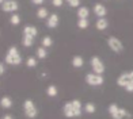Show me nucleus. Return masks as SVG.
Here are the masks:
<instances>
[{"label": "nucleus", "mask_w": 133, "mask_h": 119, "mask_svg": "<svg viewBox=\"0 0 133 119\" xmlns=\"http://www.w3.org/2000/svg\"><path fill=\"white\" fill-rule=\"evenodd\" d=\"M107 26H109V22H107V19H106L105 16L103 18H99V19L96 20V23H95V27H96V30H99V31L106 30Z\"/></svg>", "instance_id": "12"}, {"label": "nucleus", "mask_w": 133, "mask_h": 119, "mask_svg": "<svg viewBox=\"0 0 133 119\" xmlns=\"http://www.w3.org/2000/svg\"><path fill=\"white\" fill-rule=\"evenodd\" d=\"M52 45H53V38L52 37L46 35V37L42 38V46H44V47H46V49H48V47H50Z\"/></svg>", "instance_id": "21"}, {"label": "nucleus", "mask_w": 133, "mask_h": 119, "mask_svg": "<svg viewBox=\"0 0 133 119\" xmlns=\"http://www.w3.org/2000/svg\"><path fill=\"white\" fill-rule=\"evenodd\" d=\"M72 65H74L75 68H82L84 65V60L82 56H75L74 58H72Z\"/></svg>", "instance_id": "15"}, {"label": "nucleus", "mask_w": 133, "mask_h": 119, "mask_svg": "<svg viewBox=\"0 0 133 119\" xmlns=\"http://www.w3.org/2000/svg\"><path fill=\"white\" fill-rule=\"evenodd\" d=\"M88 25H90V23H88V19H86V18H80V19L77 20V27L82 28V30L87 28Z\"/></svg>", "instance_id": "22"}, {"label": "nucleus", "mask_w": 133, "mask_h": 119, "mask_svg": "<svg viewBox=\"0 0 133 119\" xmlns=\"http://www.w3.org/2000/svg\"><path fill=\"white\" fill-rule=\"evenodd\" d=\"M63 112H64V116H65V118H75V116H79V114H77V111L75 110V107H74V104H72V102H68V103L64 104Z\"/></svg>", "instance_id": "7"}, {"label": "nucleus", "mask_w": 133, "mask_h": 119, "mask_svg": "<svg viewBox=\"0 0 133 119\" xmlns=\"http://www.w3.org/2000/svg\"><path fill=\"white\" fill-rule=\"evenodd\" d=\"M2 10L4 12H15L19 10V3L16 0H5L4 3H2Z\"/></svg>", "instance_id": "6"}, {"label": "nucleus", "mask_w": 133, "mask_h": 119, "mask_svg": "<svg viewBox=\"0 0 133 119\" xmlns=\"http://www.w3.org/2000/svg\"><path fill=\"white\" fill-rule=\"evenodd\" d=\"M57 87L56 85H49L46 88V95L49 98H54V96H57Z\"/></svg>", "instance_id": "18"}, {"label": "nucleus", "mask_w": 133, "mask_h": 119, "mask_svg": "<svg viewBox=\"0 0 133 119\" xmlns=\"http://www.w3.org/2000/svg\"><path fill=\"white\" fill-rule=\"evenodd\" d=\"M31 2H33L34 4H37V5H39V4H42V3H44V0H31Z\"/></svg>", "instance_id": "31"}, {"label": "nucleus", "mask_w": 133, "mask_h": 119, "mask_svg": "<svg viewBox=\"0 0 133 119\" xmlns=\"http://www.w3.org/2000/svg\"><path fill=\"white\" fill-rule=\"evenodd\" d=\"M26 65L29 68H34L35 65H37V57H29L26 60Z\"/></svg>", "instance_id": "25"}, {"label": "nucleus", "mask_w": 133, "mask_h": 119, "mask_svg": "<svg viewBox=\"0 0 133 119\" xmlns=\"http://www.w3.org/2000/svg\"><path fill=\"white\" fill-rule=\"evenodd\" d=\"M2 119H14V118L11 116V115H4V116H3Z\"/></svg>", "instance_id": "32"}, {"label": "nucleus", "mask_w": 133, "mask_h": 119, "mask_svg": "<svg viewBox=\"0 0 133 119\" xmlns=\"http://www.w3.org/2000/svg\"><path fill=\"white\" fill-rule=\"evenodd\" d=\"M109 114L111 115L113 119H117L119 115V107L117 104H110L109 106Z\"/></svg>", "instance_id": "13"}, {"label": "nucleus", "mask_w": 133, "mask_h": 119, "mask_svg": "<svg viewBox=\"0 0 133 119\" xmlns=\"http://www.w3.org/2000/svg\"><path fill=\"white\" fill-rule=\"evenodd\" d=\"M92 11H94V14H95L96 16H99V18H103V16H106V14H107V8L105 7L103 4H101V3H96V4L94 5Z\"/></svg>", "instance_id": "9"}, {"label": "nucleus", "mask_w": 133, "mask_h": 119, "mask_svg": "<svg viewBox=\"0 0 133 119\" xmlns=\"http://www.w3.org/2000/svg\"><path fill=\"white\" fill-rule=\"evenodd\" d=\"M49 16V12H48V10L45 7H39L37 10V18H39V19H45V18Z\"/></svg>", "instance_id": "19"}, {"label": "nucleus", "mask_w": 133, "mask_h": 119, "mask_svg": "<svg viewBox=\"0 0 133 119\" xmlns=\"http://www.w3.org/2000/svg\"><path fill=\"white\" fill-rule=\"evenodd\" d=\"M46 56H48L46 47H44V46L38 47V49H37V58H39V60H44Z\"/></svg>", "instance_id": "20"}, {"label": "nucleus", "mask_w": 133, "mask_h": 119, "mask_svg": "<svg viewBox=\"0 0 133 119\" xmlns=\"http://www.w3.org/2000/svg\"><path fill=\"white\" fill-rule=\"evenodd\" d=\"M4 61H5V64L14 65V66H16V65H21V64H22V57H21V54H19V50H18L15 46H11L10 49L7 50V53H5Z\"/></svg>", "instance_id": "1"}, {"label": "nucleus", "mask_w": 133, "mask_h": 119, "mask_svg": "<svg viewBox=\"0 0 133 119\" xmlns=\"http://www.w3.org/2000/svg\"><path fill=\"white\" fill-rule=\"evenodd\" d=\"M90 64H91V68H92V70H94L95 73L103 75V72H105V64L102 62V60L99 57L94 56L91 58V61H90Z\"/></svg>", "instance_id": "4"}, {"label": "nucleus", "mask_w": 133, "mask_h": 119, "mask_svg": "<svg viewBox=\"0 0 133 119\" xmlns=\"http://www.w3.org/2000/svg\"><path fill=\"white\" fill-rule=\"evenodd\" d=\"M23 110H25L26 116H27V118H31V119H34L35 116H37V114H38L37 107L34 106L33 100H30V99L25 100V103H23Z\"/></svg>", "instance_id": "3"}, {"label": "nucleus", "mask_w": 133, "mask_h": 119, "mask_svg": "<svg viewBox=\"0 0 133 119\" xmlns=\"http://www.w3.org/2000/svg\"><path fill=\"white\" fill-rule=\"evenodd\" d=\"M23 34H25V35H31V37L35 38L38 35V30H37V27H35V26L27 25V26L23 27Z\"/></svg>", "instance_id": "11"}, {"label": "nucleus", "mask_w": 133, "mask_h": 119, "mask_svg": "<svg viewBox=\"0 0 133 119\" xmlns=\"http://www.w3.org/2000/svg\"><path fill=\"white\" fill-rule=\"evenodd\" d=\"M107 45H109V47L114 51V53H121L124 50V45H122V42L118 39V38H116V37H110V38H107Z\"/></svg>", "instance_id": "5"}, {"label": "nucleus", "mask_w": 133, "mask_h": 119, "mask_svg": "<svg viewBox=\"0 0 133 119\" xmlns=\"http://www.w3.org/2000/svg\"><path fill=\"white\" fill-rule=\"evenodd\" d=\"M86 83L91 87H99L105 83V79H103L102 75H98V73L92 72V73L86 75Z\"/></svg>", "instance_id": "2"}, {"label": "nucleus", "mask_w": 133, "mask_h": 119, "mask_svg": "<svg viewBox=\"0 0 133 119\" xmlns=\"http://www.w3.org/2000/svg\"><path fill=\"white\" fill-rule=\"evenodd\" d=\"M125 89H126V92L132 93V92H133V83H129V84L125 87Z\"/></svg>", "instance_id": "29"}, {"label": "nucleus", "mask_w": 133, "mask_h": 119, "mask_svg": "<svg viewBox=\"0 0 133 119\" xmlns=\"http://www.w3.org/2000/svg\"><path fill=\"white\" fill-rule=\"evenodd\" d=\"M84 111L87 112V114H94V112L96 111V107L94 103H87L86 106H84Z\"/></svg>", "instance_id": "24"}, {"label": "nucleus", "mask_w": 133, "mask_h": 119, "mask_svg": "<svg viewBox=\"0 0 133 119\" xmlns=\"http://www.w3.org/2000/svg\"><path fill=\"white\" fill-rule=\"evenodd\" d=\"M77 16H79V19L80 18H87L90 16V10L87 7H79L77 8Z\"/></svg>", "instance_id": "16"}, {"label": "nucleus", "mask_w": 133, "mask_h": 119, "mask_svg": "<svg viewBox=\"0 0 133 119\" xmlns=\"http://www.w3.org/2000/svg\"><path fill=\"white\" fill-rule=\"evenodd\" d=\"M65 2L68 3L71 7H74V8H76V7L80 5V0H65Z\"/></svg>", "instance_id": "27"}, {"label": "nucleus", "mask_w": 133, "mask_h": 119, "mask_svg": "<svg viewBox=\"0 0 133 119\" xmlns=\"http://www.w3.org/2000/svg\"><path fill=\"white\" fill-rule=\"evenodd\" d=\"M10 22L12 23V25H19V23H21V16L18 15V14L11 15V18H10Z\"/></svg>", "instance_id": "26"}, {"label": "nucleus", "mask_w": 133, "mask_h": 119, "mask_svg": "<svg viewBox=\"0 0 133 119\" xmlns=\"http://www.w3.org/2000/svg\"><path fill=\"white\" fill-rule=\"evenodd\" d=\"M117 119H132V115L125 108H119V115Z\"/></svg>", "instance_id": "23"}, {"label": "nucleus", "mask_w": 133, "mask_h": 119, "mask_svg": "<svg viewBox=\"0 0 133 119\" xmlns=\"http://www.w3.org/2000/svg\"><path fill=\"white\" fill-rule=\"evenodd\" d=\"M4 72H5V65L2 62L0 64V75H4Z\"/></svg>", "instance_id": "30"}, {"label": "nucleus", "mask_w": 133, "mask_h": 119, "mask_svg": "<svg viewBox=\"0 0 133 119\" xmlns=\"http://www.w3.org/2000/svg\"><path fill=\"white\" fill-rule=\"evenodd\" d=\"M129 75H130V80H132V83H133V70H132V72H130Z\"/></svg>", "instance_id": "33"}, {"label": "nucleus", "mask_w": 133, "mask_h": 119, "mask_svg": "<svg viewBox=\"0 0 133 119\" xmlns=\"http://www.w3.org/2000/svg\"><path fill=\"white\" fill-rule=\"evenodd\" d=\"M63 3H64V0H52V4L54 7H61Z\"/></svg>", "instance_id": "28"}, {"label": "nucleus", "mask_w": 133, "mask_h": 119, "mask_svg": "<svg viewBox=\"0 0 133 119\" xmlns=\"http://www.w3.org/2000/svg\"><path fill=\"white\" fill-rule=\"evenodd\" d=\"M58 23H60V18L57 14H52L48 16V19H46V26L49 27V28H56L58 26Z\"/></svg>", "instance_id": "8"}, {"label": "nucleus", "mask_w": 133, "mask_h": 119, "mask_svg": "<svg viewBox=\"0 0 133 119\" xmlns=\"http://www.w3.org/2000/svg\"><path fill=\"white\" fill-rule=\"evenodd\" d=\"M129 83H132V80H130V75L129 73H122L118 79H117V84H118V87H122V88H125L126 85L129 84Z\"/></svg>", "instance_id": "10"}, {"label": "nucleus", "mask_w": 133, "mask_h": 119, "mask_svg": "<svg viewBox=\"0 0 133 119\" xmlns=\"http://www.w3.org/2000/svg\"><path fill=\"white\" fill-rule=\"evenodd\" d=\"M34 43V37H31V35H25L23 34V39H22V45L25 47H30L33 46Z\"/></svg>", "instance_id": "14"}, {"label": "nucleus", "mask_w": 133, "mask_h": 119, "mask_svg": "<svg viewBox=\"0 0 133 119\" xmlns=\"http://www.w3.org/2000/svg\"><path fill=\"white\" fill-rule=\"evenodd\" d=\"M0 106H2L3 108H11V106H12V100H11L8 96H3L2 100H0Z\"/></svg>", "instance_id": "17"}]
</instances>
